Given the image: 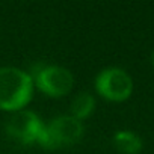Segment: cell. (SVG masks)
I'll return each mask as SVG.
<instances>
[{
  "label": "cell",
  "mask_w": 154,
  "mask_h": 154,
  "mask_svg": "<svg viewBox=\"0 0 154 154\" xmlns=\"http://www.w3.org/2000/svg\"><path fill=\"white\" fill-rule=\"evenodd\" d=\"M33 91L32 75L15 66L0 68V109L3 110H21Z\"/></svg>",
  "instance_id": "cell-1"
},
{
  "label": "cell",
  "mask_w": 154,
  "mask_h": 154,
  "mask_svg": "<svg viewBox=\"0 0 154 154\" xmlns=\"http://www.w3.org/2000/svg\"><path fill=\"white\" fill-rule=\"evenodd\" d=\"M44 130V124L39 116L30 110H17L6 121V133L15 142L23 145H30L38 142L41 133Z\"/></svg>",
  "instance_id": "cell-4"
},
{
  "label": "cell",
  "mask_w": 154,
  "mask_h": 154,
  "mask_svg": "<svg viewBox=\"0 0 154 154\" xmlns=\"http://www.w3.org/2000/svg\"><path fill=\"white\" fill-rule=\"evenodd\" d=\"M83 136V124L71 115L53 118L38 139V143L45 149H57L62 146L74 145Z\"/></svg>",
  "instance_id": "cell-2"
},
{
  "label": "cell",
  "mask_w": 154,
  "mask_h": 154,
  "mask_svg": "<svg viewBox=\"0 0 154 154\" xmlns=\"http://www.w3.org/2000/svg\"><path fill=\"white\" fill-rule=\"evenodd\" d=\"M152 60H154V54H152Z\"/></svg>",
  "instance_id": "cell-8"
},
{
  "label": "cell",
  "mask_w": 154,
  "mask_h": 154,
  "mask_svg": "<svg viewBox=\"0 0 154 154\" xmlns=\"http://www.w3.org/2000/svg\"><path fill=\"white\" fill-rule=\"evenodd\" d=\"M113 145L122 154H137L142 149L140 137L136 133L128 131V130L116 131L113 136Z\"/></svg>",
  "instance_id": "cell-6"
},
{
  "label": "cell",
  "mask_w": 154,
  "mask_h": 154,
  "mask_svg": "<svg viewBox=\"0 0 154 154\" xmlns=\"http://www.w3.org/2000/svg\"><path fill=\"white\" fill-rule=\"evenodd\" d=\"M32 80L35 85L50 97H63L66 95L74 83L72 74L59 65H45L39 63L33 69Z\"/></svg>",
  "instance_id": "cell-3"
},
{
  "label": "cell",
  "mask_w": 154,
  "mask_h": 154,
  "mask_svg": "<svg viewBox=\"0 0 154 154\" xmlns=\"http://www.w3.org/2000/svg\"><path fill=\"white\" fill-rule=\"evenodd\" d=\"M71 116H74L75 119H85L88 118L95 107V100L89 92H80L79 95H75L74 100L71 101Z\"/></svg>",
  "instance_id": "cell-7"
},
{
  "label": "cell",
  "mask_w": 154,
  "mask_h": 154,
  "mask_svg": "<svg viewBox=\"0 0 154 154\" xmlns=\"http://www.w3.org/2000/svg\"><path fill=\"white\" fill-rule=\"evenodd\" d=\"M95 88L104 98L112 101H122L130 97L133 82L124 69L112 66L100 71L95 79Z\"/></svg>",
  "instance_id": "cell-5"
}]
</instances>
